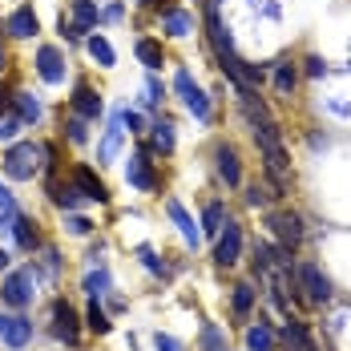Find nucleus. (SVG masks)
<instances>
[{
  "label": "nucleus",
  "instance_id": "1",
  "mask_svg": "<svg viewBox=\"0 0 351 351\" xmlns=\"http://www.w3.org/2000/svg\"><path fill=\"white\" fill-rule=\"evenodd\" d=\"M40 158H45V145L16 141V145H8V154H4V174L16 178V182H29V178L40 170Z\"/></svg>",
  "mask_w": 351,
  "mask_h": 351
},
{
  "label": "nucleus",
  "instance_id": "2",
  "mask_svg": "<svg viewBox=\"0 0 351 351\" xmlns=\"http://www.w3.org/2000/svg\"><path fill=\"white\" fill-rule=\"evenodd\" d=\"M36 295V279H33V267H21V271H12L8 279L0 282V303L4 307H12V311H21V307H29Z\"/></svg>",
  "mask_w": 351,
  "mask_h": 351
},
{
  "label": "nucleus",
  "instance_id": "3",
  "mask_svg": "<svg viewBox=\"0 0 351 351\" xmlns=\"http://www.w3.org/2000/svg\"><path fill=\"white\" fill-rule=\"evenodd\" d=\"M174 89H178V97H182V106L190 109L198 121H210V97L194 85V77H190V69H178L174 77Z\"/></svg>",
  "mask_w": 351,
  "mask_h": 351
},
{
  "label": "nucleus",
  "instance_id": "4",
  "mask_svg": "<svg viewBox=\"0 0 351 351\" xmlns=\"http://www.w3.org/2000/svg\"><path fill=\"white\" fill-rule=\"evenodd\" d=\"M267 226L275 230V239L282 243V250H295V246L303 243V218L291 210H271L267 214Z\"/></svg>",
  "mask_w": 351,
  "mask_h": 351
},
{
  "label": "nucleus",
  "instance_id": "5",
  "mask_svg": "<svg viewBox=\"0 0 351 351\" xmlns=\"http://www.w3.org/2000/svg\"><path fill=\"white\" fill-rule=\"evenodd\" d=\"M239 254H243V226H239L234 218H226V222H222V230H218L214 263H218V267H234V263H239Z\"/></svg>",
  "mask_w": 351,
  "mask_h": 351
},
{
  "label": "nucleus",
  "instance_id": "6",
  "mask_svg": "<svg viewBox=\"0 0 351 351\" xmlns=\"http://www.w3.org/2000/svg\"><path fill=\"white\" fill-rule=\"evenodd\" d=\"M295 282H299V291H307L311 303H327V299H331V282H327V275L319 271L315 263L295 267Z\"/></svg>",
  "mask_w": 351,
  "mask_h": 351
},
{
  "label": "nucleus",
  "instance_id": "7",
  "mask_svg": "<svg viewBox=\"0 0 351 351\" xmlns=\"http://www.w3.org/2000/svg\"><path fill=\"white\" fill-rule=\"evenodd\" d=\"M125 182H130L134 190H158V186H162V178L154 174L149 149H138V154L130 158V166H125Z\"/></svg>",
  "mask_w": 351,
  "mask_h": 351
},
{
  "label": "nucleus",
  "instance_id": "8",
  "mask_svg": "<svg viewBox=\"0 0 351 351\" xmlns=\"http://www.w3.org/2000/svg\"><path fill=\"white\" fill-rule=\"evenodd\" d=\"M36 73H40V81H49V85H61V81H65V57H61L57 45H40V49H36Z\"/></svg>",
  "mask_w": 351,
  "mask_h": 351
},
{
  "label": "nucleus",
  "instance_id": "9",
  "mask_svg": "<svg viewBox=\"0 0 351 351\" xmlns=\"http://www.w3.org/2000/svg\"><path fill=\"white\" fill-rule=\"evenodd\" d=\"M33 339V323L25 315H0V343L8 348H25Z\"/></svg>",
  "mask_w": 351,
  "mask_h": 351
},
{
  "label": "nucleus",
  "instance_id": "10",
  "mask_svg": "<svg viewBox=\"0 0 351 351\" xmlns=\"http://www.w3.org/2000/svg\"><path fill=\"white\" fill-rule=\"evenodd\" d=\"M73 109H77V117H85V121H97L101 113H106V101H101V93H93L85 81L73 89Z\"/></svg>",
  "mask_w": 351,
  "mask_h": 351
},
{
  "label": "nucleus",
  "instance_id": "11",
  "mask_svg": "<svg viewBox=\"0 0 351 351\" xmlns=\"http://www.w3.org/2000/svg\"><path fill=\"white\" fill-rule=\"evenodd\" d=\"M77 327H81L77 323V311H73L65 299H57L53 303V335L65 339V343H77Z\"/></svg>",
  "mask_w": 351,
  "mask_h": 351
},
{
  "label": "nucleus",
  "instance_id": "12",
  "mask_svg": "<svg viewBox=\"0 0 351 351\" xmlns=\"http://www.w3.org/2000/svg\"><path fill=\"white\" fill-rule=\"evenodd\" d=\"M73 186H77V190H81V194H85L89 202H101V206L109 202V190H106V182H101V178L93 174L89 166H77V170H73Z\"/></svg>",
  "mask_w": 351,
  "mask_h": 351
},
{
  "label": "nucleus",
  "instance_id": "13",
  "mask_svg": "<svg viewBox=\"0 0 351 351\" xmlns=\"http://www.w3.org/2000/svg\"><path fill=\"white\" fill-rule=\"evenodd\" d=\"M214 170L226 186H243V166H239V154L230 145H218L214 149Z\"/></svg>",
  "mask_w": 351,
  "mask_h": 351
},
{
  "label": "nucleus",
  "instance_id": "14",
  "mask_svg": "<svg viewBox=\"0 0 351 351\" xmlns=\"http://www.w3.org/2000/svg\"><path fill=\"white\" fill-rule=\"evenodd\" d=\"M166 210H170V218H174V226L182 230V239H186V243H190V246L202 243V230H198V222L186 214V206H182L178 198H170V202H166Z\"/></svg>",
  "mask_w": 351,
  "mask_h": 351
},
{
  "label": "nucleus",
  "instance_id": "15",
  "mask_svg": "<svg viewBox=\"0 0 351 351\" xmlns=\"http://www.w3.org/2000/svg\"><path fill=\"white\" fill-rule=\"evenodd\" d=\"M4 29H8V36H16V40H29L40 25H36V12H33V8H29V4H21V8L8 16V25H4Z\"/></svg>",
  "mask_w": 351,
  "mask_h": 351
},
{
  "label": "nucleus",
  "instance_id": "16",
  "mask_svg": "<svg viewBox=\"0 0 351 351\" xmlns=\"http://www.w3.org/2000/svg\"><path fill=\"white\" fill-rule=\"evenodd\" d=\"M121 138H125V125H121V113H117V117L106 125L101 145H97V162H113V158H117V149H121Z\"/></svg>",
  "mask_w": 351,
  "mask_h": 351
},
{
  "label": "nucleus",
  "instance_id": "17",
  "mask_svg": "<svg viewBox=\"0 0 351 351\" xmlns=\"http://www.w3.org/2000/svg\"><path fill=\"white\" fill-rule=\"evenodd\" d=\"M12 234H16L21 250H40V230H36V222L29 218V214H16V222H12Z\"/></svg>",
  "mask_w": 351,
  "mask_h": 351
},
{
  "label": "nucleus",
  "instance_id": "18",
  "mask_svg": "<svg viewBox=\"0 0 351 351\" xmlns=\"http://www.w3.org/2000/svg\"><path fill=\"white\" fill-rule=\"evenodd\" d=\"M89 258H93V267H97V271H89V275H85V295H89V299H101V295H109V267L97 258V254H89Z\"/></svg>",
  "mask_w": 351,
  "mask_h": 351
},
{
  "label": "nucleus",
  "instance_id": "19",
  "mask_svg": "<svg viewBox=\"0 0 351 351\" xmlns=\"http://www.w3.org/2000/svg\"><path fill=\"white\" fill-rule=\"evenodd\" d=\"M12 113H16V117H21L25 125H29V121L36 125V121L45 117V106L36 101L33 93H12Z\"/></svg>",
  "mask_w": 351,
  "mask_h": 351
},
{
  "label": "nucleus",
  "instance_id": "20",
  "mask_svg": "<svg viewBox=\"0 0 351 351\" xmlns=\"http://www.w3.org/2000/svg\"><path fill=\"white\" fill-rule=\"evenodd\" d=\"M282 339H287V348H291V351H319L315 343H311V335H307V327H303L299 319H287Z\"/></svg>",
  "mask_w": 351,
  "mask_h": 351
},
{
  "label": "nucleus",
  "instance_id": "21",
  "mask_svg": "<svg viewBox=\"0 0 351 351\" xmlns=\"http://www.w3.org/2000/svg\"><path fill=\"white\" fill-rule=\"evenodd\" d=\"M134 49H138V61H141V65H145L149 73H154V69H162V65H166V53H162V45H158V40H149V36H141V40L134 45Z\"/></svg>",
  "mask_w": 351,
  "mask_h": 351
},
{
  "label": "nucleus",
  "instance_id": "22",
  "mask_svg": "<svg viewBox=\"0 0 351 351\" xmlns=\"http://www.w3.org/2000/svg\"><path fill=\"white\" fill-rule=\"evenodd\" d=\"M49 194H53V202H57L61 210H77V206H81V198H85L77 186H61V182H53V178H49Z\"/></svg>",
  "mask_w": 351,
  "mask_h": 351
},
{
  "label": "nucleus",
  "instance_id": "23",
  "mask_svg": "<svg viewBox=\"0 0 351 351\" xmlns=\"http://www.w3.org/2000/svg\"><path fill=\"white\" fill-rule=\"evenodd\" d=\"M271 77H275V89H279L282 97H291V93H295V85H299V69H295V61H279Z\"/></svg>",
  "mask_w": 351,
  "mask_h": 351
},
{
  "label": "nucleus",
  "instance_id": "24",
  "mask_svg": "<svg viewBox=\"0 0 351 351\" xmlns=\"http://www.w3.org/2000/svg\"><path fill=\"white\" fill-rule=\"evenodd\" d=\"M162 29H166L170 36H186L190 29H194V16H190V12H182V8H166Z\"/></svg>",
  "mask_w": 351,
  "mask_h": 351
},
{
  "label": "nucleus",
  "instance_id": "25",
  "mask_svg": "<svg viewBox=\"0 0 351 351\" xmlns=\"http://www.w3.org/2000/svg\"><path fill=\"white\" fill-rule=\"evenodd\" d=\"M149 145L158 154H174V125L170 121H154L149 125Z\"/></svg>",
  "mask_w": 351,
  "mask_h": 351
},
{
  "label": "nucleus",
  "instance_id": "26",
  "mask_svg": "<svg viewBox=\"0 0 351 351\" xmlns=\"http://www.w3.org/2000/svg\"><path fill=\"white\" fill-rule=\"evenodd\" d=\"M85 49H89V57L101 65V69H113V61H117V53H113V45H109L106 36H89L85 40Z\"/></svg>",
  "mask_w": 351,
  "mask_h": 351
},
{
  "label": "nucleus",
  "instance_id": "27",
  "mask_svg": "<svg viewBox=\"0 0 351 351\" xmlns=\"http://www.w3.org/2000/svg\"><path fill=\"white\" fill-rule=\"evenodd\" d=\"M246 348L250 351H275V331H271L267 323H254V327L246 331Z\"/></svg>",
  "mask_w": 351,
  "mask_h": 351
},
{
  "label": "nucleus",
  "instance_id": "28",
  "mask_svg": "<svg viewBox=\"0 0 351 351\" xmlns=\"http://www.w3.org/2000/svg\"><path fill=\"white\" fill-rule=\"evenodd\" d=\"M222 222H226V210H222V202H210V206L202 210V234H214V239H218Z\"/></svg>",
  "mask_w": 351,
  "mask_h": 351
},
{
  "label": "nucleus",
  "instance_id": "29",
  "mask_svg": "<svg viewBox=\"0 0 351 351\" xmlns=\"http://www.w3.org/2000/svg\"><path fill=\"white\" fill-rule=\"evenodd\" d=\"M250 307H254V287H250V282H239V287H234V315L246 319Z\"/></svg>",
  "mask_w": 351,
  "mask_h": 351
},
{
  "label": "nucleus",
  "instance_id": "30",
  "mask_svg": "<svg viewBox=\"0 0 351 351\" xmlns=\"http://www.w3.org/2000/svg\"><path fill=\"white\" fill-rule=\"evenodd\" d=\"M16 214H21V206H16L12 190H8V186H0V226H12V222H16Z\"/></svg>",
  "mask_w": 351,
  "mask_h": 351
},
{
  "label": "nucleus",
  "instance_id": "31",
  "mask_svg": "<svg viewBox=\"0 0 351 351\" xmlns=\"http://www.w3.org/2000/svg\"><path fill=\"white\" fill-rule=\"evenodd\" d=\"M73 21H77L81 29L97 25V4H93V0H73Z\"/></svg>",
  "mask_w": 351,
  "mask_h": 351
},
{
  "label": "nucleus",
  "instance_id": "32",
  "mask_svg": "<svg viewBox=\"0 0 351 351\" xmlns=\"http://www.w3.org/2000/svg\"><path fill=\"white\" fill-rule=\"evenodd\" d=\"M138 258L145 271H154V275H170V267H166V258H158V250L154 246H138Z\"/></svg>",
  "mask_w": 351,
  "mask_h": 351
},
{
  "label": "nucleus",
  "instance_id": "33",
  "mask_svg": "<svg viewBox=\"0 0 351 351\" xmlns=\"http://www.w3.org/2000/svg\"><path fill=\"white\" fill-rule=\"evenodd\" d=\"M85 323H89V331H97V335H109V315L101 311V307H97V299H93V307H89Z\"/></svg>",
  "mask_w": 351,
  "mask_h": 351
},
{
  "label": "nucleus",
  "instance_id": "34",
  "mask_svg": "<svg viewBox=\"0 0 351 351\" xmlns=\"http://www.w3.org/2000/svg\"><path fill=\"white\" fill-rule=\"evenodd\" d=\"M65 134H69L73 145H85L89 141V130H85V117H69L65 121Z\"/></svg>",
  "mask_w": 351,
  "mask_h": 351
},
{
  "label": "nucleus",
  "instance_id": "35",
  "mask_svg": "<svg viewBox=\"0 0 351 351\" xmlns=\"http://www.w3.org/2000/svg\"><path fill=\"white\" fill-rule=\"evenodd\" d=\"M21 125H25V121H21L16 113H0V141L16 138V134H21Z\"/></svg>",
  "mask_w": 351,
  "mask_h": 351
},
{
  "label": "nucleus",
  "instance_id": "36",
  "mask_svg": "<svg viewBox=\"0 0 351 351\" xmlns=\"http://www.w3.org/2000/svg\"><path fill=\"white\" fill-rule=\"evenodd\" d=\"M166 97V89H162V81L158 77H145V106H158Z\"/></svg>",
  "mask_w": 351,
  "mask_h": 351
},
{
  "label": "nucleus",
  "instance_id": "37",
  "mask_svg": "<svg viewBox=\"0 0 351 351\" xmlns=\"http://www.w3.org/2000/svg\"><path fill=\"white\" fill-rule=\"evenodd\" d=\"M271 198H275V194H267L258 182H254V186H246V206H267Z\"/></svg>",
  "mask_w": 351,
  "mask_h": 351
},
{
  "label": "nucleus",
  "instance_id": "38",
  "mask_svg": "<svg viewBox=\"0 0 351 351\" xmlns=\"http://www.w3.org/2000/svg\"><path fill=\"white\" fill-rule=\"evenodd\" d=\"M218 343H222V331H218V327H206V331H202V348L218 351Z\"/></svg>",
  "mask_w": 351,
  "mask_h": 351
},
{
  "label": "nucleus",
  "instance_id": "39",
  "mask_svg": "<svg viewBox=\"0 0 351 351\" xmlns=\"http://www.w3.org/2000/svg\"><path fill=\"white\" fill-rule=\"evenodd\" d=\"M154 348L158 351H182V343H178L174 335H162V331H158V335H154Z\"/></svg>",
  "mask_w": 351,
  "mask_h": 351
},
{
  "label": "nucleus",
  "instance_id": "40",
  "mask_svg": "<svg viewBox=\"0 0 351 351\" xmlns=\"http://www.w3.org/2000/svg\"><path fill=\"white\" fill-rule=\"evenodd\" d=\"M65 226H69L73 234H89V230H93V222H89V218H81V214H73Z\"/></svg>",
  "mask_w": 351,
  "mask_h": 351
},
{
  "label": "nucleus",
  "instance_id": "41",
  "mask_svg": "<svg viewBox=\"0 0 351 351\" xmlns=\"http://www.w3.org/2000/svg\"><path fill=\"white\" fill-rule=\"evenodd\" d=\"M61 36H69V40H81V36H85V29H81L77 21H65V16H61Z\"/></svg>",
  "mask_w": 351,
  "mask_h": 351
},
{
  "label": "nucleus",
  "instance_id": "42",
  "mask_svg": "<svg viewBox=\"0 0 351 351\" xmlns=\"http://www.w3.org/2000/svg\"><path fill=\"white\" fill-rule=\"evenodd\" d=\"M121 125H130V134H141V117L134 109H121Z\"/></svg>",
  "mask_w": 351,
  "mask_h": 351
},
{
  "label": "nucleus",
  "instance_id": "43",
  "mask_svg": "<svg viewBox=\"0 0 351 351\" xmlns=\"http://www.w3.org/2000/svg\"><path fill=\"white\" fill-rule=\"evenodd\" d=\"M307 73L311 77H327V61L323 57H307Z\"/></svg>",
  "mask_w": 351,
  "mask_h": 351
},
{
  "label": "nucleus",
  "instance_id": "44",
  "mask_svg": "<svg viewBox=\"0 0 351 351\" xmlns=\"http://www.w3.org/2000/svg\"><path fill=\"white\" fill-rule=\"evenodd\" d=\"M45 267H49V275H61V254L57 250H45Z\"/></svg>",
  "mask_w": 351,
  "mask_h": 351
},
{
  "label": "nucleus",
  "instance_id": "45",
  "mask_svg": "<svg viewBox=\"0 0 351 351\" xmlns=\"http://www.w3.org/2000/svg\"><path fill=\"white\" fill-rule=\"evenodd\" d=\"M12 106V97H4V93H0V109H8Z\"/></svg>",
  "mask_w": 351,
  "mask_h": 351
},
{
  "label": "nucleus",
  "instance_id": "46",
  "mask_svg": "<svg viewBox=\"0 0 351 351\" xmlns=\"http://www.w3.org/2000/svg\"><path fill=\"white\" fill-rule=\"evenodd\" d=\"M141 4H145V8H158V4H162V0H141Z\"/></svg>",
  "mask_w": 351,
  "mask_h": 351
},
{
  "label": "nucleus",
  "instance_id": "47",
  "mask_svg": "<svg viewBox=\"0 0 351 351\" xmlns=\"http://www.w3.org/2000/svg\"><path fill=\"white\" fill-rule=\"evenodd\" d=\"M4 267H8V254H4V250H0V271H4Z\"/></svg>",
  "mask_w": 351,
  "mask_h": 351
},
{
  "label": "nucleus",
  "instance_id": "48",
  "mask_svg": "<svg viewBox=\"0 0 351 351\" xmlns=\"http://www.w3.org/2000/svg\"><path fill=\"white\" fill-rule=\"evenodd\" d=\"M218 4H222V0H206V8H218Z\"/></svg>",
  "mask_w": 351,
  "mask_h": 351
},
{
  "label": "nucleus",
  "instance_id": "49",
  "mask_svg": "<svg viewBox=\"0 0 351 351\" xmlns=\"http://www.w3.org/2000/svg\"><path fill=\"white\" fill-rule=\"evenodd\" d=\"M0 73H4V49H0Z\"/></svg>",
  "mask_w": 351,
  "mask_h": 351
}]
</instances>
